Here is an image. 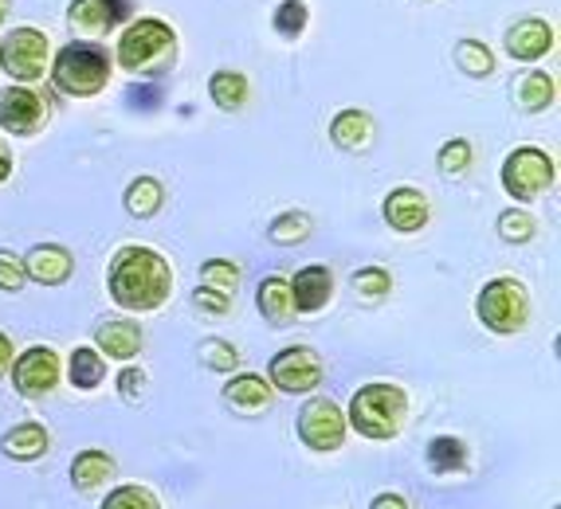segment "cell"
Instances as JSON below:
<instances>
[{
  "instance_id": "obj_1",
  "label": "cell",
  "mask_w": 561,
  "mask_h": 509,
  "mask_svg": "<svg viewBox=\"0 0 561 509\" xmlns=\"http://www.w3.org/2000/svg\"><path fill=\"white\" fill-rule=\"evenodd\" d=\"M106 287H111V298L122 310L150 314L173 294V267L153 247H122L111 263Z\"/></svg>"
},
{
  "instance_id": "obj_2",
  "label": "cell",
  "mask_w": 561,
  "mask_h": 509,
  "mask_svg": "<svg viewBox=\"0 0 561 509\" xmlns=\"http://www.w3.org/2000/svg\"><path fill=\"white\" fill-rule=\"evenodd\" d=\"M404 412H409V396L397 384H365L350 400V424L357 427V436L385 443L404 427Z\"/></svg>"
},
{
  "instance_id": "obj_3",
  "label": "cell",
  "mask_w": 561,
  "mask_h": 509,
  "mask_svg": "<svg viewBox=\"0 0 561 509\" xmlns=\"http://www.w3.org/2000/svg\"><path fill=\"white\" fill-rule=\"evenodd\" d=\"M173 51H178V36H173V28L158 16L134 20L118 39V63L130 74L165 71V67L173 63Z\"/></svg>"
},
{
  "instance_id": "obj_4",
  "label": "cell",
  "mask_w": 561,
  "mask_h": 509,
  "mask_svg": "<svg viewBox=\"0 0 561 509\" xmlns=\"http://www.w3.org/2000/svg\"><path fill=\"white\" fill-rule=\"evenodd\" d=\"M51 83L71 99H94L111 83V56L99 44H67L51 59Z\"/></svg>"
},
{
  "instance_id": "obj_5",
  "label": "cell",
  "mask_w": 561,
  "mask_h": 509,
  "mask_svg": "<svg viewBox=\"0 0 561 509\" xmlns=\"http://www.w3.org/2000/svg\"><path fill=\"white\" fill-rule=\"evenodd\" d=\"M476 314L495 334H518L530 317V298L518 278H491L476 298Z\"/></svg>"
},
{
  "instance_id": "obj_6",
  "label": "cell",
  "mask_w": 561,
  "mask_h": 509,
  "mask_svg": "<svg viewBox=\"0 0 561 509\" xmlns=\"http://www.w3.org/2000/svg\"><path fill=\"white\" fill-rule=\"evenodd\" d=\"M47 63H51V47H47V36L39 28H12L0 44V67L16 79V83H36L44 79Z\"/></svg>"
},
{
  "instance_id": "obj_7",
  "label": "cell",
  "mask_w": 561,
  "mask_h": 509,
  "mask_svg": "<svg viewBox=\"0 0 561 509\" xmlns=\"http://www.w3.org/2000/svg\"><path fill=\"white\" fill-rule=\"evenodd\" d=\"M550 185H553V158L546 149L523 146L503 161V188L515 200H534V196Z\"/></svg>"
},
{
  "instance_id": "obj_8",
  "label": "cell",
  "mask_w": 561,
  "mask_h": 509,
  "mask_svg": "<svg viewBox=\"0 0 561 509\" xmlns=\"http://www.w3.org/2000/svg\"><path fill=\"white\" fill-rule=\"evenodd\" d=\"M322 380V357L314 349H302V345H290V349L275 352L272 365H267V384L287 396H302V392L319 389Z\"/></svg>"
},
{
  "instance_id": "obj_9",
  "label": "cell",
  "mask_w": 561,
  "mask_h": 509,
  "mask_svg": "<svg viewBox=\"0 0 561 509\" xmlns=\"http://www.w3.org/2000/svg\"><path fill=\"white\" fill-rule=\"evenodd\" d=\"M299 439L310 451H337L346 443V416L330 396L310 400L299 412Z\"/></svg>"
},
{
  "instance_id": "obj_10",
  "label": "cell",
  "mask_w": 561,
  "mask_h": 509,
  "mask_svg": "<svg viewBox=\"0 0 561 509\" xmlns=\"http://www.w3.org/2000/svg\"><path fill=\"white\" fill-rule=\"evenodd\" d=\"M47 122V106L32 86H9L0 91V126L16 138H28V134H39Z\"/></svg>"
},
{
  "instance_id": "obj_11",
  "label": "cell",
  "mask_w": 561,
  "mask_h": 509,
  "mask_svg": "<svg viewBox=\"0 0 561 509\" xmlns=\"http://www.w3.org/2000/svg\"><path fill=\"white\" fill-rule=\"evenodd\" d=\"M9 369H12V384L24 396H47L59 384V357L51 349H44V345L20 352L16 365H9Z\"/></svg>"
},
{
  "instance_id": "obj_12",
  "label": "cell",
  "mask_w": 561,
  "mask_h": 509,
  "mask_svg": "<svg viewBox=\"0 0 561 509\" xmlns=\"http://www.w3.org/2000/svg\"><path fill=\"white\" fill-rule=\"evenodd\" d=\"M130 12H134L130 0H71L67 24L76 32H87V36H103V32L118 28Z\"/></svg>"
},
{
  "instance_id": "obj_13",
  "label": "cell",
  "mask_w": 561,
  "mask_h": 509,
  "mask_svg": "<svg viewBox=\"0 0 561 509\" xmlns=\"http://www.w3.org/2000/svg\"><path fill=\"white\" fill-rule=\"evenodd\" d=\"M290 282V302H295V314H314V310H322V305L334 298V275H330V267H302L295 278H287Z\"/></svg>"
},
{
  "instance_id": "obj_14",
  "label": "cell",
  "mask_w": 561,
  "mask_h": 509,
  "mask_svg": "<svg viewBox=\"0 0 561 509\" xmlns=\"http://www.w3.org/2000/svg\"><path fill=\"white\" fill-rule=\"evenodd\" d=\"M385 223L397 228V232H421L428 228V200L416 188H393L385 196Z\"/></svg>"
},
{
  "instance_id": "obj_15",
  "label": "cell",
  "mask_w": 561,
  "mask_h": 509,
  "mask_svg": "<svg viewBox=\"0 0 561 509\" xmlns=\"http://www.w3.org/2000/svg\"><path fill=\"white\" fill-rule=\"evenodd\" d=\"M24 270H28L36 282H44V287H59V282L71 278L76 259H71V251L59 247V243H39V247H32L28 259H24Z\"/></svg>"
},
{
  "instance_id": "obj_16",
  "label": "cell",
  "mask_w": 561,
  "mask_h": 509,
  "mask_svg": "<svg viewBox=\"0 0 561 509\" xmlns=\"http://www.w3.org/2000/svg\"><path fill=\"white\" fill-rule=\"evenodd\" d=\"M550 47H553V28L546 20H518L515 28L506 32V51L515 59H523V63L542 59Z\"/></svg>"
},
{
  "instance_id": "obj_17",
  "label": "cell",
  "mask_w": 561,
  "mask_h": 509,
  "mask_svg": "<svg viewBox=\"0 0 561 509\" xmlns=\"http://www.w3.org/2000/svg\"><path fill=\"white\" fill-rule=\"evenodd\" d=\"M94 345H99V352H103V357L130 361V357H138V349H141V329L134 322H126V317H118V322L99 325Z\"/></svg>"
},
{
  "instance_id": "obj_18",
  "label": "cell",
  "mask_w": 561,
  "mask_h": 509,
  "mask_svg": "<svg viewBox=\"0 0 561 509\" xmlns=\"http://www.w3.org/2000/svg\"><path fill=\"white\" fill-rule=\"evenodd\" d=\"M225 400L240 412H267L272 407V384L260 372H240L225 384Z\"/></svg>"
},
{
  "instance_id": "obj_19",
  "label": "cell",
  "mask_w": 561,
  "mask_h": 509,
  "mask_svg": "<svg viewBox=\"0 0 561 509\" xmlns=\"http://www.w3.org/2000/svg\"><path fill=\"white\" fill-rule=\"evenodd\" d=\"M47 447H51V436H47L44 424H16L9 436L0 439V451L16 459V463H32V459L47 454Z\"/></svg>"
},
{
  "instance_id": "obj_20",
  "label": "cell",
  "mask_w": 561,
  "mask_h": 509,
  "mask_svg": "<svg viewBox=\"0 0 561 509\" xmlns=\"http://www.w3.org/2000/svg\"><path fill=\"white\" fill-rule=\"evenodd\" d=\"M255 305L260 314L267 317L272 325H287L295 317V302H290V282L283 275L263 278L260 290H255Z\"/></svg>"
},
{
  "instance_id": "obj_21",
  "label": "cell",
  "mask_w": 561,
  "mask_h": 509,
  "mask_svg": "<svg viewBox=\"0 0 561 509\" xmlns=\"http://www.w3.org/2000/svg\"><path fill=\"white\" fill-rule=\"evenodd\" d=\"M553 99H558V83H553V74H546V71H526V74H518L515 102L523 106V111H530V114L550 111Z\"/></svg>"
},
{
  "instance_id": "obj_22",
  "label": "cell",
  "mask_w": 561,
  "mask_h": 509,
  "mask_svg": "<svg viewBox=\"0 0 561 509\" xmlns=\"http://www.w3.org/2000/svg\"><path fill=\"white\" fill-rule=\"evenodd\" d=\"M330 138H334L337 149H346V153L365 149L374 141V118L365 111H342L334 118V126H330Z\"/></svg>"
},
{
  "instance_id": "obj_23",
  "label": "cell",
  "mask_w": 561,
  "mask_h": 509,
  "mask_svg": "<svg viewBox=\"0 0 561 509\" xmlns=\"http://www.w3.org/2000/svg\"><path fill=\"white\" fill-rule=\"evenodd\" d=\"M111 474H114L111 454L83 451V454H76V463H71V486H76V490H94V486H103Z\"/></svg>"
},
{
  "instance_id": "obj_24",
  "label": "cell",
  "mask_w": 561,
  "mask_h": 509,
  "mask_svg": "<svg viewBox=\"0 0 561 509\" xmlns=\"http://www.w3.org/2000/svg\"><path fill=\"white\" fill-rule=\"evenodd\" d=\"M161 204H165V188H161V181H153V176H138V181H130V188H126V212L138 216V220H146V216H158Z\"/></svg>"
},
{
  "instance_id": "obj_25",
  "label": "cell",
  "mask_w": 561,
  "mask_h": 509,
  "mask_svg": "<svg viewBox=\"0 0 561 509\" xmlns=\"http://www.w3.org/2000/svg\"><path fill=\"white\" fill-rule=\"evenodd\" d=\"M67 372H71V384L76 389H83V392H91V389H99L106 380V361H103V352L99 349H76L71 352V361H67Z\"/></svg>"
},
{
  "instance_id": "obj_26",
  "label": "cell",
  "mask_w": 561,
  "mask_h": 509,
  "mask_svg": "<svg viewBox=\"0 0 561 509\" xmlns=\"http://www.w3.org/2000/svg\"><path fill=\"white\" fill-rule=\"evenodd\" d=\"M208 94H213V102L220 111L232 114L248 102V79H243L240 71H216L213 79H208Z\"/></svg>"
},
{
  "instance_id": "obj_27",
  "label": "cell",
  "mask_w": 561,
  "mask_h": 509,
  "mask_svg": "<svg viewBox=\"0 0 561 509\" xmlns=\"http://www.w3.org/2000/svg\"><path fill=\"white\" fill-rule=\"evenodd\" d=\"M463 463H468V447H463V439L440 436V439H432V443H428V466L436 474L463 471Z\"/></svg>"
},
{
  "instance_id": "obj_28",
  "label": "cell",
  "mask_w": 561,
  "mask_h": 509,
  "mask_svg": "<svg viewBox=\"0 0 561 509\" xmlns=\"http://www.w3.org/2000/svg\"><path fill=\"white\" fill-rule=\"evenodd\" d=\"M456 63H459V71L471 74V79H486V74L495 71V56H491V47H483L479 39H459Z\"/></svg>"
},
{
  "instance_id": "obj_29",
  "label": "cell",
  "mask_w": 561,
  "mask_h": 509,
  "mask_svg": "<svg viewBox=\"0 0 561 509\" xmlns=\"http://www.w3.org/2000/svg\"><path fill=\"white\" fill-rule=\"evenodd\" d=\"M201 287L236 298V290H240V267L228 259H208L205 267H201Z\"/></svg>"
},
{
  "instance_id": "obj_30",
  "label": "cell",
  "mask_w": 561,
  "mask_h": 509,
  "mask_svg": "<svg viewBox=\"0 0 561 509\" xmlns=\"http://www.w3.org/2000/svg\"><path fill=\"white\" fill-rule=\"evenodd\" d=\"M267 235H272V243H279V247L302 243L310 235V216L307 212H283V216H275L272 228H267Z\"/></svg>"
},
{
  "instance_id": "obj_31",
  "label": "cell",
  "mask_w": 561,
  "mask_h": 509,
  "mask_svg": "<svg viewBox=\"0 0 561 509\" xmlns=\"http://www.w3.org/2000/svg\"><path fill=\"white\" fill-rule=\"evenodd\" d=\"M307 20H310L307 0H283L279 9H275L272 24H275V32H279L283 39H299L302 28H307Z\"/></svg>"
},
{
  "instance_id": "obj_32",
  "label": "cell",
  "mask_w": 561,
  "mask_h": 509,
  "mask_svg": "<svg viewBox=\"0 0 561 509\" xmlns=\"http://www.w3.org/2000/svg\"><path fill=\"white\" fill-rule=\"evenodd\" d=\"M103 509H161L146 486H118V490L106 494Z\"/></svg>"
},
{
  "instance_id": "obj_33",
  "label": "cell",
  "mask_w": 561,
  "mask_h": 509,
  "mask_svg": "<svg viewBox=\"0 0 561 509\" xmlns=\"http://www.w3.org/2000/svg\"><path fill=\"white\" fill-rule=\"evenodd\" d=\"M499 235H503L506 243L534 240V216L523 212V208H506V212L499 216Z\"/></svg>"
},
{
  "instance_id": "obj_34",
  "label": "cell",
  "mask_w": 561,
  "mask_h": 509,
  "mask_svg": "<svg viewBox=\"0 0 561 509\" xmlns=\"http://www.w3.org/2000/svg\"><path fill=\"white\" fill-rule=\"evenodd\" d=\"M201 365H208V369H216V372H232L236 365H240V352L228 342H220V337H208V342L201 345Z\"/></svg>"
},
{
  "instance_id": "obj_35",
  "label": "cell",
  "mask_w": 561,
  "mask_h": 509,
  "mask_svg": "<svg viewBox=\"0 0 561 509\" xmlns=\"http://www.w3.org/2000/svg\"><path fill=\"white\" fill-rule=\"evenodd\" d=\"M354 290L365 298H385L389 290H393V275L381 270V267H362L354 275Z\"/></svg>"
},
{
  "instance_id": "obj_36",
  "label": "cell",
  "mask_w": 561,
  "mask_h": 509,
  "mask_svg": "<svg viewBox=\"0 0 561 509\" xmlns=\"http://www.w3.org/2000/svg\"><path fill=\"white\" fill-rule=\"evenodd\" d=\"M471 165V146L463 138L448 141V146H440V173L444 176H459V173H468Z\"/></svg>"
},
{
  "instance_id": "obj_37",
  "label": "cell",
  "mask_w": 561,
  "mask_h": 509,
  "mask_svg": "<svg viewBox=\"0 0 561 509\" xmlns=\"http://www.w3.org/2000/svg\"><path fill=\"white\" fill-rule=\"evenodd\" d=\"M24 278H28L24 259H16L12 251H0V290H20L24 287Z\"/></svg>"
},
{
  "instance_id": "obj_38",
  "label": "cell",
  "mask_w": 561,
  "mask_h": 509,
  "mask_svg": "<svg viewBox=\"0 0 561 509\" xmlns=\"http://www.w3.org/2000/svg\"><path fill=\"white\" fill-rule=\"evenodd\" d=\"M193 302H197L201 310H205V314H213V317H225L228 310H232V298L220 294V290H208V287L193 290Z\"/></svg>"
},
{
  "instance_id": "obj_39",
  "label": "cell",
  "mask_w": 561,
  "mask_h": 509,
  "mask_svg": "<svg viewBox=\"0 0 561 509\" xmlns=\"http://www.w3.org/2000/svg\"><path fill=\"white\" fill-rule=\"evenodd\" d=\"M118 392L122 400H138L146 392V372L141 369H122L118 372Z\"/></svg>"
},
{
  "instance_id": "obj_40",
  "label": "cell",
  "mask_w": 561,
  "mask_h": 509,
  "mask_svg": "<svg viewBox=\"0 0 561 509\" xmlns=\"http://www.w3.org/2000/svg\"><path fill=\"white\" fill-rule=\"evenodd\" d=\"M369 509H409V501H404L401 494H377V498L369 501Z\"/></svg>"
},
{
  "instance_id": "obj_41",
  "label": "cell",
  "mask_w": 561,
  "mask_h": 509,
  "mask_svg": "<svg viewBox=\"0 0 561 509\" xmlns=\"http://www.w3.org/2000/svg\"><path fill=\"white\" fill-rule=\"evenodd\" d=\"M9 176H12V153H9V146L0 141V185H4Z\"/></svg>"
},
{
  "instance_id": "obj_42",
  "label": "cell",
  "mask_w": 561,
  "mask_h": 509,
  "mask_svg": "<svg viewBox=\"0 0 561 509\" xmlns=\"http://www.w3.org/2000/svg\"><path fill=\"white\" fill-rule=\"evenodd\" d=\"M9 365H12V342L4 334H0V377L9 372Z\"/></svg>"
},
{
  "instance_id": "obj_43",
  "label": "cell",
  "mask_w": 561,
  "mask_h": 509,
  "mask_svg": "<svg viewBox=\"0 0 561 509\" xmlns=\"http://www.w3.org/2000/svg\"><path fill=\"white\" fill-rule=\"evenodd\" d=\"M4 12H9V0H0V24H4Z\"/></svg>"
}]
</instances>
